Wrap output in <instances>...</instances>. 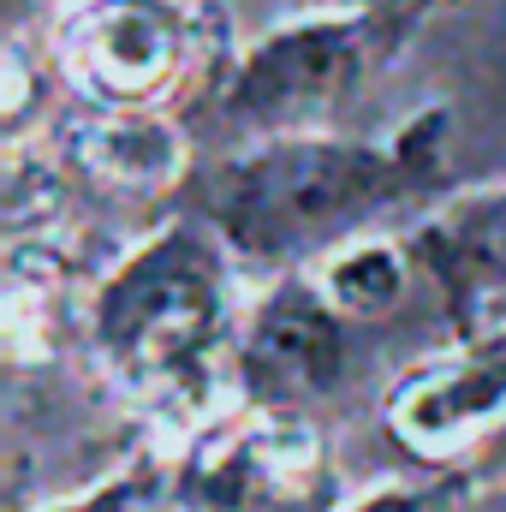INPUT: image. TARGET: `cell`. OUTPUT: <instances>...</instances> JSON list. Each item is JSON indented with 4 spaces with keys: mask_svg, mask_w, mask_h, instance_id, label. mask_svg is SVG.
<instances>
[{
    "mask_svg": "<svg viewBox=\"0 0 506 512\" xmlns=\"http://www.w3.org/2000/svg\"><path fill=\"white\" fill-rule=\"evenodd\" d=\"M429 268L471 304H501L506 298V185L459 197L423 227Z\"/></svg>",
    "mask_w": 506,
    "mask_h": 512,
    "instance_id": "8",
    "label": "cell"
},
{
    "mask_svg": "<svg viewBox=\"0 0 506 512\" xmlns=\"http://www.w3.org/2000/svg\"><path fill=\"white\" fill-rule=\"evenodd\" d=\"M316 292L346 316V322H376V316H393L411 292V256L399 239H352L340 251L322 256L316 268Z\"/></svg>",
    "mask_w": 506,
    "mask_h": 512,
    "instance_id": "9",
    "label": "cell"
},
{
    "mask_svg": "<svg viewBox=\"0 0 506 512\" xmlns=\"http://www.w3.org/2000/svg\"><path fill=\"white\" fill-rule=\"evenodd\" d=\"M405 185L411 167L399 149L328 131H292L227 155L203 185V209L215 221V239L233 256L292 262L364 239L358 227L387 203H399Z\"/></svg>",
    "mask_w": 506,
    "mask_h": 512,
    "instance_id": "1",
    "label": "cell"
},
{
    "mask_svg": "<svg viewBox=\"0 0 506 512\" xmlns=\"http://www.w3.org/2000/svg\"><path fill=\"white\" fill-rule=\"evenodd\" d=\"M197 54L185 0H78L60 18V60L102 108H155Z\"/></svg>",
    "mask_w": 506,
    "mask_h": 512,
    "instance_id": "4",
    "label": "cell"
},
{
    "mask_svg": "<svg viewBox=\"0 0 506 512\" xmlns=\"http://www.w3.org/2000/svg\"><path fill=\"white\" fill-rule=\"evenodd\" d=\"M495 423H506V328L411 376L393 399V435L423 459L465 453Z\"/></svg>",
    "mask_w": 506,
    "mask_h": 512,
    "instance_id": "6",
    "label": "cell"
},
{
    "mask_svg": "<svg viewBox=\"0 0 506 512\" xmlns=\"http://www.w3.org/2000/svg\"><path fill=\"white\" fill-rule=\"evenodd\" d=\"M90 334L102 364L137 393H203L233 334L227 245L197 227L155 233L96 286Z\"/></svg>",
    "mask_w": 506,
    "mask_h": 512,
    "instance_id": "2",
    "label": "cell"
},
{
    "mask_svg": "<svg viewBox=\"0 0 506 512\" xmlns=\"http://www.w3.org/2000/svg\"><path fill=\"white\" fill-rule=\"evenodd\" d=\"M131 501H137L131 489H102L96 501H84V507H60V512H137Z\"/></svg>",
    "mask_w": 506,
    "mask_h": 512,
    "instance_id": "10",
    "label": "cell"
},
{
    "mask_svg": "<svg viewBox=\"0 0 506 512\" xmlns=\"http://www.w3.org/2000/svg\"><path fill=\"white\" fill-rule=\"evenodd\" d=\"M346 370V316L316 292V280H286L256 304L239 376L268 405H298L340 382Z\"/></svg>",
    "mask_w": 506,
    "mask_h": 512,
    "instance_id": "5",
    "label": "cell"
},
{
    "mask_svg": "<svg viewBox=\"0 0 506 512\" xmlns=\"http://www.w3.org/2000/svg\"><path fill=\"white\" fill-rule=\"evenodd\" d=\"M358 512H417V501L411 495H381V501H370V507H358Z\"/></svg>",
    "mask_w": 506,
    "mask_h": 512,
    "instance_id": "11",
    "label": "cell"
},
{
    "mask_svg": "<svg viewBox=\"0 0 506 512\" xmlns=\"http://www.w3.org/2000/svg\"><path fill=\"white\" fill-rule=\"evenodd\" d=\"M72 161L114 191H167L179 185L191 143L161 108H102L72 126Z\"/></svg>",
    "mask_w": 506,
    "mask_h": 512,
    "instance_id": "7",
    "label": "cell"
},
{
    "mask_svg": "<svg viewBox=\"0 0 506 512\" xmlns=\"http://www.w3.org/2000/svg\"><path fill=\"white\" fill-rule=\"evenodd\" d=\"M376 60V18L340 12V18H298L280 24L233 66L221 114L227 126L262 137L310 131L322 114H334Z\"/></svg>",
    "mask_w": 506,
    "mask_h": 512,
    "instance_id": "3",
    "label": "cell"
}]
</instances>
